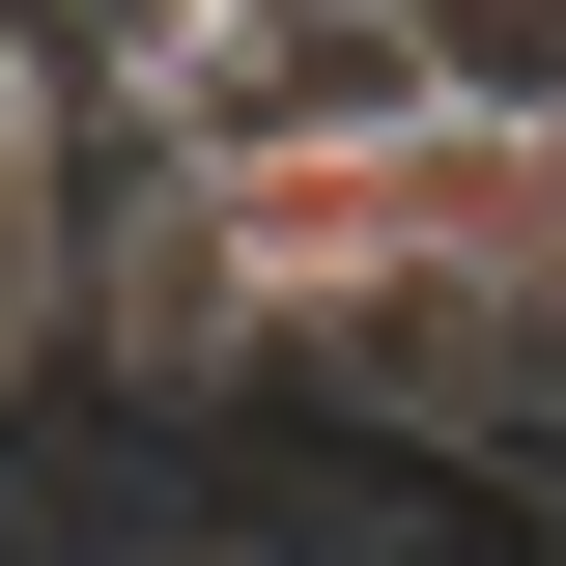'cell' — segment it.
Listing matches in <instances>:
<instances>
[{"mask_svg": "<svg viewBox=\"0 0 566 566\" xmlns=\"http://www.w3.org/2000/svg\"><path fill=\"white\" fill-rule=\"evenodd\" d=\"M283 397H312V424H397V453H538V424H566V340H538V283H368V312L283 340Z\"/></svg>", "mask_w": 566, "mask_h": 566, "instance_id": "cell-1", "label": "cell"}, {"mask_svg": "<svg viewBox=\"0 0 566 566\" xmlns=\"http://www.w3.org/2000/svg\"><path fill=\"white\" fill-rule=\"evenodd\" d=\"M85 368H114V397H283V312H255V255H227V199L142 170V142H114V199H85Z\"/></svg>", "mask_w": 566, "mask_h": 566, "instance_id": "cell-2", "label": "cell"}, {"mask_svg": "<svg viewBox=\"0 0 566 566\" xmlns=\"http://www.w3.org/2000/svg\"><path fill=\"white\" fill-rule=\"evenodd\" d=\"M424 85L510 114V142H566V0H424Z\"/></svg>", "mask_w": 566, "mask_h": 566, "instance_id": "cell-3", "label": "cell"}, {"mask_svg": "<svg viewBox=\"0 0 566 566\" xmlns=\"http://www.w3.org/2000/svg\"><path fill=\"white\" fill-rule=\"evenodd\" d=\"M255 29H424V0H255Z\"/></svg>", "mask_w": 566, "mask_h": 566, "instance_id": "cell-4", "label": "cell"}, {"mask_svg": "<svg viewBox=\"0 0 566 566\" xmlns=\"http://www.w3.org/2000/svg\"><path fill=\"white\" fill-rule=\"evenodd\" d=\"M538 566H566V510H538Z\"/></svg>", "mask_w": 566, "mask_h": 566, "instance_id": "cell-5", "label": "cell"}]
</instances>
